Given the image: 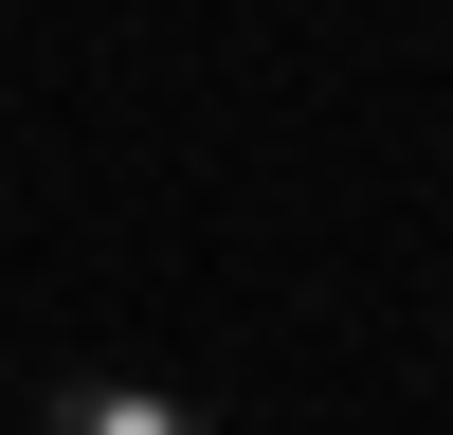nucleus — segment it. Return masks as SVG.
<instances>
[{"instance_id": "nucleus-1", "label": "nucleus", "mask_w": 453, "mask_h": 435, "mask_svg": "<svg viewBox=\"0 0 453 435\" xmlns=\"http://www.w3.org/2000/svg\"><path fill=\"white\" fill-rule=\"evenodd\" d=\"M36 435H218V417H200L181 381H109V362H91V381L36 399Z\"/></svg>"}]
</instances>
